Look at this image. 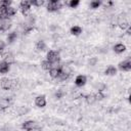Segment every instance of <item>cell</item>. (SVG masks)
Here are the masks:
<instances>
[{
  "label": "cell",
  "mask_w": 131,
  "mask_h": 131,
  "mask_svg": "<svg viewBox=\"0 0 131 131\" xmlns=\"http://www.w3.org/2000/svg\"><path fill=\"white\" fill-rule=\"evenodd\" d=\"M14 80H11L9 78H2L0 80V86L4 90H9L14 86Z\"/></svg>",
  "instance_id": "cell-2"
},
{
  "label": "cell",
  "mask_w": 131,
  "mask_h": 131,
  "mask_svg": "<svg viewBox=\"0 0 131 131\" xmlns=\"http://www.w3.org/2000/svg\"><path fill=\"white\" fill-rule=\"evenodd\" d=\"M61 8V3L58 0H50L47 4V11L54 12Z\"/></svg>",
  "instance_id": "cell-3"
},
{
  "label": "cell",
  "mask_w": 131,
  "mask_h": 131,
  "mask_svg": "<svg viewBox=\"0 0 131 131\" xmlns=\"http://www.w3.org/2000/svg\"><path fill=\"white\" fill-rule=\"evenodd\" d=\"M63 95H64V92H63L62 90H60V89L57 90V91L55 92V94H54V96H55L56 99H60V98H62Z\"/></svg>",
  "instance_id": "cell-31"
},
{
  "label": "cell",
  "mask_w": 131,
  "mask_h": 131,
  "mask_svg": "<svg viewBox=\"0 0 131 131\" xmlns=\"http://www.w3.org/2000/svg\"><path fill=\"white\" fill-rule=\"evenodd\" d=\"M46 59L52 64V67H55V64H58L60 60V56L58 51L56 50H49L46 54Z\"/></svg>",
  "instance_id": "cell-1"
},
{
  "label": "cell",
  "mask_w": 131,
  "mask_h": 131,
  "mask_svg": "<svg viewBox=\"0 0 131 131\" xmlns=\"http://www.w3.org/2000/svg\"><path fill=\"white\" fill-rule=\"evenodd\" d=\"M11 1L10 0H3V1H1L0 2V6H3V7H5V8H7V7H9L10 5H11Z\"/></svg>",
  "instance_id": "cell-30"
},
{
  "label": "cell",
  "mask_w": 131,
  "mask_h": 131,
  "mask_svg": "<svg viewBox=\"0 0 131 131\" xmlns=\"http://www.w3.org/2000/svg\"><path fill=\"white\" fill-rule=\"evenodd\" d=\"M28 112H29V108H27L26 106H20L17 111V114L18 116H23V115H26Z\"/></svg>",
  "instance_id": "cell-28"
},
{
  "label": "cell",
  "mask_w": 131,
  "mask_h": 131,
  "mask_svg": "<svg viewBox=\"0 0 131 131\" xmlns=\"http://www.w3.org/2000/svg\"><path fill=\"white\" fill-rule=\"evenodd\" d=\"M100 4H101L100 1H98V0H93V1L90 2V7H91L92 9H96V8H98V7L100 6Z\"/></svg>",
  "instance_id": "cell-25"
},
{
  "label": "cell",
  "mask_w": 131,
  "mask_h": 131,
  "mask_svg": "<svg viewBox=\"0 0 131 131\" xmlns=\"http://www.w3.org/2000/svg\"><path fill=\"white\" fill-rule=\"evenodd\" d=\"M104 74L107 75V76H115L117 74V69L114 67V66H108L105 71H104Z\"/></svg>",
  "instance_id": "cell-18"
},
{
  "label": "cell",
  "mask_w": 131,
  "mask_h": 131,
  "mask_svg": "<svg viewBox=\"0 0 131 131\" xmlns=\"http://www.w3.org/2000/svg\"><path fill=\"white\" fill-rule=\"evenodd\" d=\"M96 61H97V59H96L95 57H93V58H91V59L89 60V63H90V66H94V64L96 63Z\"/></svg>",
  "instance_id": "cell-33"
},
{
  "label": "cell",
  "mask_w": 131,
  "mask_h": 131,
  "mask_svg": "<svg viewBox=\"0 0 131 131\" xmlns=\"http://www.w3.org/2000/svg\"><path fill=\"white\" fill-rule=\"evenodd\" d=\"M10 70V64H8L5 61H0V74H6Z\"/></svg>",
  "instance_id": "cell-15"
},
{
  "label": "cell",
  "mask_w": 131,
  "mask_h": 131,
  "mask_svg": "<svg viewBox=\"0 0 131 131\" xmlns=\"http://www.w3.org/2000/svg\"><path fill=\"white\" fill-rule=\"evenodd\" d=\"M11 27V21L10 19H2L0 20V31L2 32H6L10 29Z\"/></svg>",
  "instance_id": "cell-10"
},
{
  "label": "cell",
  "mask_w": 131,
  "mask_h": 131,
  "mask_svg": "<svg viewBox=\"0 0 131 131\" xmlns=\"http://www.w3.org/2000/svg\"><path fill=\"white\" fill-rule=\"evenodd\" d=\"M8 15H7V8L0 6V20L2 19H8Z\"/></svg>",
  "instance_id": "cell-20"
},
{
  "label": "cell",
  "mask_w": 131,
  "mask_h": 131,
  "mask_svg": "<svg viewBox=\"0 0 131 131\" xmlns=\"http://www.w3.org/2000/svg\"><path fill=\"white\" fill-rule=\"evenodd\" d=\"M79 3H80L79 0H71V1H69L67 4H68L71 8H75V7H77V6L79 5Z\"/></svg>",
  "instance_id": "cell-27"
},
{
  "label": "cell",
  "mask_w": 131,
  "mask_h": 131,
  "mask_svg": "<svg viewBox=\"0 0 131 131\" xmlns=\"http://www.w3.org/2000/svg\"><path fill=\"white\" fill-rule=\"evenodd\" d=\"M2 57H3V61L7 62L8 64H11L14 62V57L10 52H6V53L2 54Z\"/></svg>",
  "instance_id": "cell-14"
},
{
  "label": "cell",
  "mask_w": 131,
  "mask_h": 131,
  "mask_svg": "<svg viewBox=\"0 0 131 131\" xmlns=\"http://www.w3.org/2000/svg\"><path fill=\"white\" fill-rule=\"evenodd\" d=\"M118 26L122 29V30H126L128 27H129V23H128V20L126 19V17H124V16H120L119 18H118Z\"/></svg>",
  "instance_id": "cell-13"
},
{
  "label": "cell",
  "mask_w": 131,
  "mask_h": 131,
  "mask_svg": "<svg viewBox=\"0 0 131 131\" xmlns=\"http://www.w3.org/2000/svg\"><path fill=\"white\" fill-rule=\"evenodd\" d=\"M19 9H20L23 15H25V16L28 15V13L30 12V9H31V3H30V1H26V0L21 1L19 3Z\"/></svg>",
  "instance_id": "cell-7"
},
{
  "label": "cell",
  "mask_w": 131,
  "mask_h": 131,
  "mask_svg": "<svg viewBox=\"0 0 131 131\" xmlns=\"http://www.w3.org/2000/svg\"><path fill=\"white\" fill-rule=\"evenodd\" d=\"M15 13H16V8H14V7H12V6L7 7V15H8V17L13 16Z\"/></svg>",
  "instance_id": "cell-24"
},
{
  "label": "cell",
  "mask_w": 131,
  "mask_h": 131,
  "mask_svg": "<svg viewBox=\"0 0 131 131\" xmlns=\"http://www.w3.org/2000/svg\"><path fill=\"white\" fill-rule=\"evenodd\" d=\"M125 50H126V46H125L124 44H122V43H118V44H116V45L114 46V51H115L116 53H118V54L123 53Z\"/></svg>",
  "instance_id": "cell-16"
},
{
  "label": "cell",
  "mask_w": 131,
  "mask_h": 131,
  "mask_svg": "<svg viewBox=\"0 0 131 131\" xmlns=\"http://www.w3.org/2000/svg\"><path fill=\"white\" fill-rule=\"evenodd\" d=\"M38 127L37 123L33 120H28V121H25L23 124H21V129L25 130V131H34L36 128Z\"/></svg>",
  "instance_id": "cell-4"
},
{
  "label": "cell",
  "mask_w": 131,
  "mask_h": 131,
  "mask_svg": "<svg viewBox=\"0 0 131 131\" xmlns=\"http://www.w3.org/2000/svg\"><path fill=\"white\" fill-rule=\"evenodd\" d=\"M34 30V27L32 25H27L25 26V29H24V34H29L31 31Z\"/></svg>",
  "instance_id": "cell-32"
},
{
  "label": "cell",
  "mask_w": 131,
  "mask_h": 131,
  "mask_svg": "<svg viewBox=\"0 0 131 131\" xmlns=\"http://www.w3.org/2000/svg\"><path fill=\"white\" fill-rule=\"evenodd\" d=\"M11 103V98L10 97H3L0 98V110H5L7 108Z\"/></svg>",
  "instance_id": "cell-12"
},
{
  "label": "cell",
  "mask_w": 131,
  "mask_h": 131,
  "mask_svg": "<svg viewBox=\"0 0 131 131\" xmlns=\"http://www.w3.org/2000/svg\"><path fill=\"white\" fill-rule=\"evenodd\" d=\"M118 69L123 72H129L131 70V58L128 57L123 61H120L118 63Z\"/></svg>",
  "instance_id": "cell-5"
},
{
  "label": "cell",
  "mask_w": 131,
  "mask_h": 131,
  "mask_svg": "<svg viewBox=\"0 0 131 131\" xmlns=\"http://www.w3.org/2000/svg\"><path fill=\"white\" fill-rule=\"evenodd\" d=\"M71 73H72V71L68 66H62V67H60V74H59L58 78L60 80H62V81L67 80L71 76Z\"/></svg>",
  "instance_id": "cell-6"
},
{
  "label": "cell",
  "mask_w": 131,
  "mask_h": 131,
  "mask_svg": "<svg viewBox=\"0 0 131 131\" xmlns=\"http://www.w3.org/2000/svg\"><path fill=\"white\" fill-rule=\"evenodd\" d=\"M60 74V67H52L49 70V76L52 79H57Z\"/></svg>",
  "instance_id": "cell-11"
},
{
  "label": "cell",
  "mask_w": 131,
  "mask_h": 131,
  "mask_svg": "<svg viewBox=\"0 0 131 131\" xmlns=\"http://www.w3.org/2000/svg\"><path fill=\"white\" fill-rule=\"evenodd\" d=\"M86 82H87V78H86V76H84V75H78V76L76 77V79H75V84H76V86H78V87L84 86V85L86 84Z\"/></svg>",
  "instance_id": "cell-9"
},
{
  "label": "cell",
  "mask_w": 131,
  "mask_h": 131,
  "mask_svg": "<svg viewBox=\"0 0 131 131\" xmlns=\"http://www.w3.org/2000/svg\"><path fill=\"white\" fill-rule=\"evenodd\" d=\"M16 38H17V34H16L15 32H11V33H9V34L7 35L6 40H7L8 43H13V42L16 40Z\"/></svg>",
  "instance_id": "cell-21"
},
{
  "label": "cell",
  "mask_w": 131,
  "mask_h": 131,
  "mask_svg": "<svg viewBox=\"0 0 131 131\" xmlns=\"http://www.w3.org/2000/svg\"><path fill=\"white\" fill-rule=\"evenodd\" d=\"M70 33L74 36H79L81 33H82V28L79 27V26H74L70 29Z\"/></svg>",
  "instance_id": "cell-17"
},
{
  "label": "cell",
  "mask_w": 131,
  "mask_h": 131,
  "mask_svg": "<svg viewBox=\"0 0 131 131\" xmlns=\"http://www.w3.org/2000/svg\"><path fill=\"white\" fill-rule=\"evenodd\" d=\"M41 67H42V69L43 70H46V71H49L51 68H52V64L46 59V60H43L42 62H41Z\"/></svg>",
  "instance_id": "cell-23"
},
{
  "label": "cell",
  "mask_w": 131,
  "mask_h": 131,
  "mask_svg": "<svg viewBox=\"0 0 131 131\" xmlns=\"http://www.w3.org/2000/svg\"><path fill=\"white\" fill-rule=\"evenodd\" d=\"M4 48H5V43L2 40H0V51H2Z\"/></svg>",
  "instance_id": "cell-34"
},
{
  "label": "cell",
  "mask_w": 131,
  "mask_h": 131,
  "mask_svg": "<svg viewBox=\"0 0 131 131\" xmlns=\"http://www.w3.org/2000/svg\"><path fill=\"white\" fill-rule=\"evenodd\" d=\"M31 5L33 6H42L44 4V0H33V1H30Z\"/></svg>",
  "instance_id": "cell-26"
},
{
  "label": "cell",
  "mask_w": 131,
  "mask_h": 131,
  "mask_svg": "<svg viewBox=\"0 0 131 131\" xmlns=\"http://www.w3.org/2000/svg\"><path fill=\"white\" fill-rule=\"evenodd\" d=\"M85 100H86V102H87L88 104H92V103H94V102L96 101L95 96H94V94H92V93L87 94V95L85 96Z\"/></svg>",
  "instance_id": "cell-22"
},
{
  "label": "cell",
  "mask_w": 131,
  "mask_h": 131,
  "mask_svg": "<svg viewBox=\"0 0 131 131\" xmlns=\"http://www.w3.org/2000/svg\"><path fill=\"white\" fill-rule=\"evenodd\" d=\"M36 49L37 51H44L46 49V44L43 40H39L37 43H36Z\"/></svg>",
  "instance_id": "cell-19"
},
{
  "label": "cell",
  "mask_w": 131,
  "mask_h": 131,
  "mask_svg": "<svg viewBox=\"0 0 131 131\" xmlns=\"http://www.w3.org/2000/svg\"><path fill=\"white\" fill-rule=\"evenodd\" d=\"M35 104L38 107H44L46 105V97H45V95H38L35 98Z\"/></svg>",
  "instance_id": "cell-8"
},
{
  "label": "cell",
  "mask_w": 131,
  "mask_h": 131,
  "mask_svg": "<svg viewBox=\"0 0 131 131\" xmlns=\"http://www.w3.org/2000/svg\"><path fill=\"white\" fill-rule=\"evenodd\" d=\"M94 96H95V99L96 100H102L103 98H105V95L101 91H97V93H95Z\"/></svg>",
  "instance_id": "cell-29"
}]
</instances>
